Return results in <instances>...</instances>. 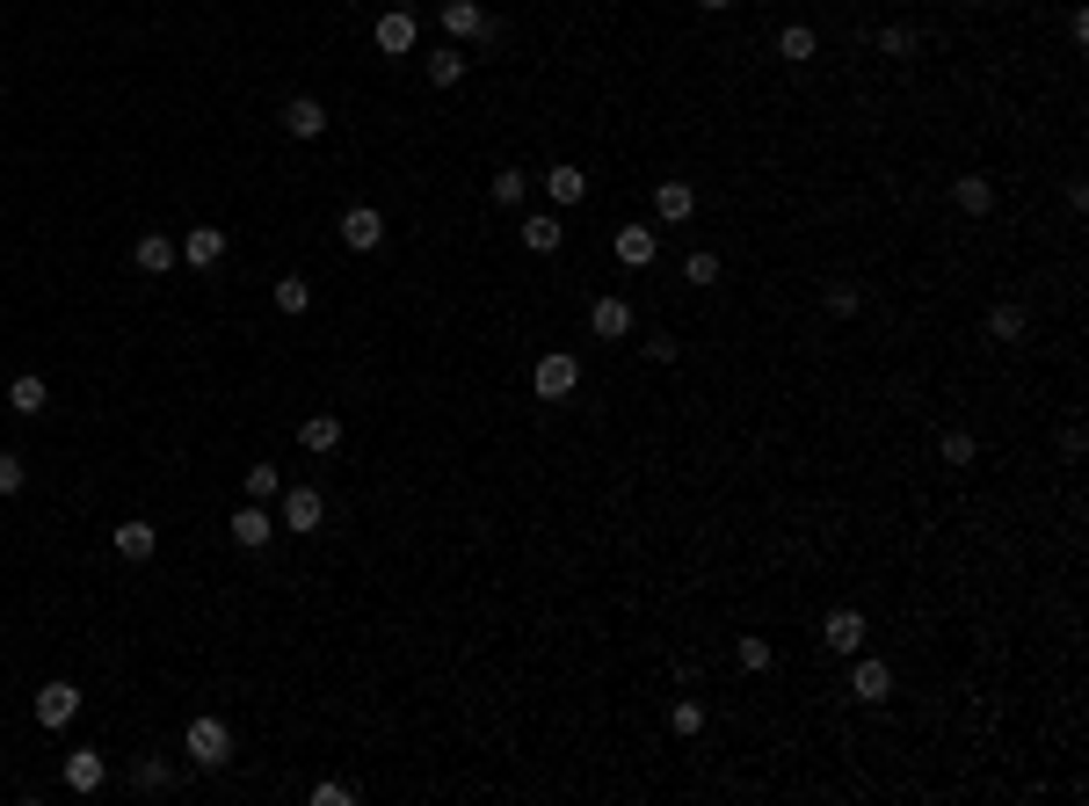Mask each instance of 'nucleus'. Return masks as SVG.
<instances>
[{"label":"nucleus","instance_id":"f257e3e1","mask_svg":"<svg viewBox=\"0 0 1089 806\" xmlns=\"http://www.w3.org/2000/svg\"><path fill=\"white\" fill-rule=\"evenodd\" d=\"M182 755H190L196 771H225V763H233V727L211 719V712H196L190 734H182Z\"/></svg>","mask_w":1089,"mask_h":806},{"label":"nucleus","instance_id":"f03ea898","mask_svg":"<svg viewBox=\"0 0 1089 806\" xmlns=\"http://www.w3.org/2000/svg\"><path fill=\"white\" fill-rule=\"evenodd\" d=\"M277 524L291 530V538H312V530L328 524V494L320 487H284L277 494Z\"/></svg>","mask_w":1089,"mask_h":806},{"label":"nucleus","instance_id":"7ed1b4c3","mask_svg":"<svg viewBox=\"0 0 1089 806\" xmlns=\"http://www.w3.org/2000/svg\"><path fill=\"white\" fill-rule=\"evenodd\" d=\"M574 386H581V356H574V350H545V356H537V370H531V393H537V400H567Z\"/></svg>","mask_w":1089,"mask_h":806},{"label":"nucleus","instance_id":"20e7f679","mask_svg":"<svg viewBox=\"0 0 1089 806\" xmlns=\"http://www.w3.org/2000/svg\"><path fill=\"white\" fill-rule=\"evenodd\" d=\"M865 640H872V617L857 611V603H843V611L821 617V647L843 654V662H850V654H865Z\"/></svg>","mask_w":1089,"mask_h":806},{"label":"nucleus","instance_id":"39448f33","mask_svg":"<svg viewBox=\"0 0 1089 806\" xmlns=\"http://www.w3.org/2000/svg\"><path fill=\"white\" fill-rule=\"evenodd\" d=\"M371 44H378L385 58H407L421 44V22H415V8H385L378 15V30H371Z\"/></svg>","mask_w":1089,"mask_h":806},{"label":"nucleus","instance_id":"423d86ee","mask_svg":"<svg viewBox=\"0 0 1089 806\" xmlns=\"http://www.w3.org/2000/svg\"><path fill=\"white\" fill-rule=\"evenodd\" d=\"M850 698L886 705V698H894V668H886L879 654H850Z\"/></svg>","mask_w":1089,"mask_h":806},{"label":"nucleus","instance_id":"0eeeda50","mask_svg":"<svg viewBox=\"0 0 1089 806\" xmlns=\"http://www.w3.org/2000/svg\"><path fill=\"white\" fill-rule=\"evenodd\" d=\"M269 538H277V516H269L261 502H241V508H233V545H247V552H261Z\"/></svg>","mask_w":1089,"mask_h":806},{"label":"nucleus","instance_id":"6e6552de","mask_svg":"<svg viewBox=\"0 0 1089 806\" xmlns=\"http://www.w3.org/2000/svg\"><path fill=\"white\" fill-rule=\"evenodd\" d=\"M385 240V218L371 204H356V211H342V247L349 255H371V247Z\"/></svg>","mask_w":1089,"mask_h":806},{"label":"nucleus","instance_id":"1a4fd4ad","mask_svg":"<svg viewBox=\"0 0 1089 806\" xmlns=\"http://www.w3.org/2000/svg\"><path fill=\"white\" fill-rule=\"evenodd\" d=\"M73 712H81V690L73 684H44L36 690V727H52L58 734V727H73Z\"/></svg>","mask_w":1089,"mask_h":806},{"label":"nucleus","instance_id":"9d476101","mask_svg":"<svg viewBox=\"0 0 1089 806\" xmlns=\"http://www.w3.org/2000/svg\"><path fill=\"white\" fill-rule=\"evenodd\" d=\"M109 785V755L103 749H73L66 755V792H103Z\"/></svg>","mask_w":1089,"mask_h":806},{"label":"nucleus","instance_id":"9b49d317","mask_svg":"<svg viewBox=\"0 0 1089 806\" xmlns=\"http://www.w3.org/2000/svg\"><path fill=\"white\" fill-rule=\"evenodd\" d=\"M588 334H596V342H624V334H632V305L624 299H596L588 305Z\"/></svg>","mask_w":1089,"mask_h":806},{"label":"nucleus","instance_id":"f8f14e48","mask_svg":"<svg viewBox=\"0 0 1089 806\" xmlns=\"http://www.w3.org/2000/svg\"><path fill=\"white\" fill-rule=\"evenodd\" d=\"M109 545H117V560H124V567H146V560H153V545H160V530L131 516V524H117V538H109Z\"/></svg>","mask_w":1089,"mask_h":806},{"label":"nucleus","instance_id":"ddd939ff","mask_svg":"<svg viewBox=\"0 0 1089 806\" xmlns=\"http://www.w3.org/2000/svg\"><path fill=\"white\" fill-rule=\"evenodd\" d=\"M182 262H190V269H218L225 262V233L218 226H190V233H182Z\"/></svg>","mask_w":1089,"mask_h":806},{"label":"nucleus","instance_id":"4468645a","mask_svg":"<svg viewBox=\"0 0 1089 806\" xmlns=\"http://www.w3.org/2000/svg\"><path fill=\"white\" fill-rule=\"evenodd\" d=\"M174 255H182V240H168V233H139V247H131V262H139L146 277H168Z\"/></svg>","mask_w":1089,"mask_h":806},{"label":"nucleus","instance_id":"2eb2a0df","mask_svg":"<svg viewBox=\"0 0 1089 806\" xmlns=\"http://www.w3.org/2000/svg\"><path fill=\"white\" fill-rule=\"evenodd\" d=\"M610 255H618L624 269H647V262L661 255V240H654L647 226H618V240H610Z\"/></svg>","mask_w":1089,"mask_h":806},{"label":"nucleus","instance_id":"dca6fc26","mask_svg":"<svg viewBox=\"0 0 1089 806\" xmlns=\"http://www.w3.org/2000/svg\"><path fill=\"white\" fill-rule=\"evenodd\" d=\"M545 196H553L559 211H574V204L588 196V175L574 168V160H559V168H545Z\"/></svg>","mask_w":1089,"mask_h":806},{"label":"nucleus","instance_id":"f3484780","mask_svg":"<svg viewBox=\"0 0 1089 806\" xmlns=\"http://www.w3.org/2000/svg\"><path fill=\"white\" fill-rule=\"evenodd\" d=\"M284 131H291V139H320V131H328V109L312 103V95H291V103H284Z\"/></svg>","mask_w":1089,"mask_h":806},{"label":"nucleus","instance_id":"a211bd4d","mask_svg":"<svg viewBox=\"0 0 1089 806\" xmlns=\"http://www.w3.org/2000/svg\"><path fill=\"white\" fill-rule=\"evenodd\" d=\"M298 443H306L312 458L342 451V415H306V421H298Z\"/></svg>","mask_w":1089,"mask_h":806},{"label":"nucleus","instance_id":"6ab92c4d","mask_svg":"<svg viewBox=\"0 0 1089 806\" xmlns=\"http://www.w3.org/2000/svg\"><path fill=\"white\" fill-rule=\"evenodd\" d=\"M872 52H879V58H916L922 52V30H916V22H886V30H872Z\"/></svg>","mask_w":1089,"mask_h":806},{"label":"nucleus","instance_id":"aec40b11","mask_svg":"<svg viewBox=\"0 0 1089 806\" xmlns=\"http://www.w3.org/2000/svg\"><path fill=\"white\" fill-rule=\"evenodd\" d=\"M444 30L458 36V44H472V36H487V8L480 0H444Z\"/></svg>","mask_w":1089,"mask_h":806},{"label":"nucleus","instance_id":"412c9836","mask_svg":"<svg viewBox=\"0 0 1089 806\" xmlns=\"http://www.w3.org/2000/svg\"><path fill=\"white\" fill-rule=\"evenodd\" d=\"M44 407H52V386H44V378H36V370H22L15 386H8V415H44Z\"/></svg>","mask_w":1089,"mask_h":806},{"label":"nucleus","instance_id":"4be33fe9","mask_svg":"<svg viewBox=\"0 0 1089 806\" xmlns=\"http://www.w3.org/2000/svg\"><path fill=\"white\" fill-rule=\"evenodd\" d=\"M951 204L967 211V218H987V211H995V182L987 175H959L951 182Z\"/></svg>","mask_w":1089,"mask_h":806},{"label":"nucleus","instance_id":"5701e85b","mask_svg":"<svg viewBox=\"0 0 1089 806\" xmlns=\"http://www.w3.org/2000/svg\"><path fill=\"white\" fill-rule=\"evenodd\" d=\"M973 458H981V437H973V429H944V437H937V465H951V473H967Z\"/></svg>","mask_w":1089,"mask_h":806},{"label":"nucleus","instance_id":"b1692460","mask_svg":"<svg viewBox=\"0 0 1089 806\" xmlns=\"http://www.w3.org/2000/svg\"><path fill=\"white\" fill-rule=\"evenodd\" d=\"M654 211L669 218V226H683V218H697V190H691V182H661V190H654Z\"/></svg>","mask_w":1089,"mask_h":806},{"label":"nucleus","instance_id":"393cba45","mask_svg":"<svg viewBox=\"0 0 1089 806\" xmlns=\"http://www.w3.org/2000/svg\"><path fill=\"white\" fill-rule=\"evenodd\" d=\"M987 334H995V342H1024V334H1032V313H1024L1017 299L987 305Z\"/></svg>","mask_w":1089,"mask_h":806},{"label":"nucleus","instance_id":"a878e982","mask_svg":"<svg viewBox=\"0 0 1089 806\" xmlns=\"http://www.w3.org/2000/svg\"><path fill=\"white\" fill-rule=\"evenodd\" d=\"M559 240H567V226H559L553 211H537V218H523V247H531V255H559Z\"/></svg>","mask_w":1089,"mask_h":806},{"label":"nucleus","instance_id":"bb28decb","mask_svg":"<svg viewBox=\"0 0 1089 806\" xmlns=\"http://www.w3.org/2000/svg\"><path fill=\"white\" fill-rule=\"evenodd\" d=\"M813 52H821V36H813V22H784V30H778V58H792V66H807Z\"/></svg>","mask_w":1089,"mask_h":806},{"label":"nucleus","instance_id":"cd10ccee","mask_svg":"<svg viewBox=\"0 0 1089 806\" xmlns=\"http://www.w3.org/2000/svg\"><path fill=\"white\" fill-rule=\"evenodd\" d=\"M821 305H829V313H835V320H857V313H865V283H850V277H835V283H829V291H821Z\"/></svg>","mask_w":1089,"mask_h":806},{"label":"nucleus","instance_id":"c85d7f7f","mask_svg":"<svg viewBox=\"0 0 1089 806\" xmlns=\"http://www.w3.org/2000/svg\"><path fill=\"white\" fill-rule=\"evenodd\" d=\"M466 66H472V58L458 52V44H444V52H429V80H436V88H458V80H466Z\"/></svg>","mask_w":1089,"mask_h":806},{"label":"nucleus","instance_id":"c756f323","mask_svg":"<svg viewBox=\"0 0 1089 806\" xmlns=\"http://www.w3.org/2000/svg\"><path fill=\"white\" fill-rule=\"evenodd\" d=\"M269 305H277V313H306V305H312V283L306 277H277V291H269Z\"/></svg>","mask_w":1089,"mask_h":806},{"label":"nucleus","instance_id":"7c9ffc66","mask_svg":"<svg viewBox=\"0 0 1089 806\" xmlns=\"http://www.w3.org/2000/svg\"><path fill=\"white\" fill-rule=\"evenodd\" d=\"M683 283H691V291H712V283H719V255L691 247V262H683Z\"/></svg>","mask_w":1089,"mask_h":806},{"label":"nucleus","instance_id":"2f4dec72","mask_svg":"<svg viewBox=\"0 0 1089 806\" xmlns=\"http://www.w3.org/2000/svg\"><path fill=\"white\" fill-rule=\"evenodd\" d=\"M705 698H675V712H669V727H675V734H705Z\"/></svg>","mask_w":1089,"mask_h":806},{"label":"nucleus","instance_id":"473e14b6","mask_svg":"<svg viewBox=\"0 0 1089 806\" xmlns=\"http://www.w3.org/2000/svg\"><path fill=\"white\" fill-rule=\"evenodd\" d=\"M734 662H741V668H748V676H762V668L778 662V647H770V640H756V632H748L741 647H734Z\"/></svg>","mask_w":1089,"mask_h":806},{"label":"nucleus","instance_id":"72a5a7b5","mask_svg":"<svg viewBox=\"0 0 1089 806\" xmlns=\"http://www.w3.org/2000/svg\"><path fill=\"white\" fill-rule=\"evenodd\" d=\"M131 785L139 792H168V755H139V763H131Z\"/></svg>","mask_w":1089,"mask_h":806},{"label":"nucleus","instance_id":"f704fd0d","mask_svg":"<svg viewBox=\"0 0 1089 806\" xmlns=\"http://www.w3.org/2000/svg\"><path fill=\"white\" fill-rule=\"evenodd\" d=\"M523 190H531V175H523V168H502V175L487 182V196H494V204H523Z\"/></svg>","mask_w":1089,"mask_h":806},{"label":"nucleus","instance_id":"c9c22d12","mask_svg":"<svg viewBox=\"0 0 1089 806\" xmlns=\"http://www.w3.org/2000/svg\"><path fill=\"white\" fill-rule=\"evenodd\" d=\"M269 494H284V473L277 465H247V502H269Z\"/></svg>","mask_w":1089,"mask_h":806},{"label":"nucleus","instance_id":"e433bc0d","mask_svg":"<svg viewBox=\"0 0 1089 806\" xmlns=\"http://www.w3.org/2000/svg\"><path fill=\"white\" fill-rule=\"evenodd\" d=\"M312 806H356V785H342V777H328V785H312Z\"/></svg>","mask_w":1089,"mask_h":806},{"label":"nucleus","instance_id":"4c0bfd02","mask_svg":"<svg viewBox=\"0 0 1089 806\" xmlns=\"http://www.w3.org/2000/svg\"><path fill=\"white\" fill-rule=\"evenodd\" d=\"M22 480H30V465L15 451H0V494H22Z\"/></svg>","mask_w":1089,"mask_h":806},{"label":"nucleus","instance_id":"58836bf2","mask_svg":"<svg viewBox=\"0 0 1089 806\" xmlns=\"http://www.w3.org/2000/svg\"><path fill=\"white\" fill-rule=\"evenodd\" d=\"M675 356H683V342H675V334H654V342H647V364H675Z\"/></svg>","mask_w":1089,"mask_h":806},{"label":"nucleus","instance_id":"ea45409f","mask_svg":"<svg viewBox=\"0 0 1089 806\" xmlns=\"http://www.w3.org/2000/svg\"><path fill=\"white\" fill-rule=\"evenodd\" d=\"M1089 451V437H1082V421H1068V429H1060V458H1082Z\"/></svg>","mask_w":1089,"mask_h":806},{"label":"nucleus","instance_id":"a19ab883","mask_svg":"<svg viewBox=\"0 0 1089 806\" xmlns=\"http://www.w3.org/2000/svg\"><path fill=\"white\" fill-rule=\"evenodd\" d=\"M697 8H705V15H726V8H734V0H697Z\"/></svg>","mask_w":1089,"mask_h":806},{"label":"nucleus","instance_id":"79ce46f5","mask_svg":"<svg viewBox=\"0 0 1089 806\" xmlns=\"http://www.w3.org/2000/svg\"><path fill=\"white\" fill-rule=\"evenodd\" d=\"M959 8H981V0H959Z\"/></svg>","mask_w":1089,"mask_h":806}]
</instances>
